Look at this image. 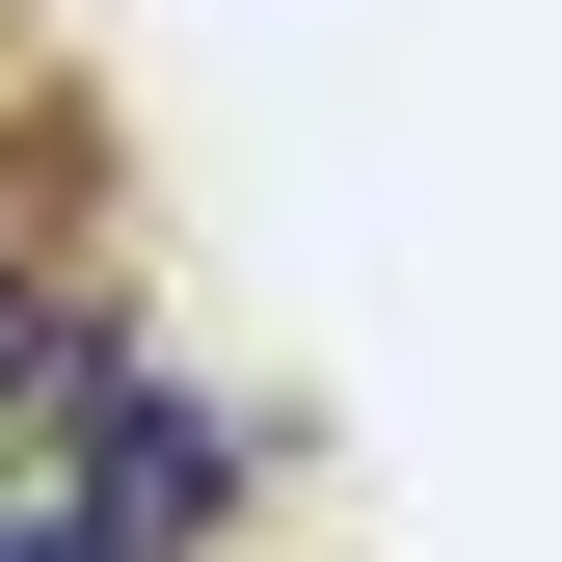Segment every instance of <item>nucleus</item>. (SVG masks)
Returning <instances> with one entry per match:
<instances>
[{
	"label": "nucleus",
	"instance_id": "obj_3",
	"mask_svg": "<svg viewBox=\"0 0 562 562\" xmlns=\"http://www.w3.org/2000/svg\"><path fill=\"white\" fill-rule=\"evenodd\" d=\"M0 562H108V536H81V509H54V482H0Z\"/></svg>",
	"mask_w": 562,
	"mask_h": 562
},
{
	"label": "nucleus",
	"instance_id": "obj_1",
	"mask_svg": "<svg viewBox=\"0 0 562 562\" xmlns=\"http://www.w3.org/2000/svg\"><path fill=\"white\" fill-rule=\"evenodd\" d=\"M54 509H81L108 562H188L241 509V402L161 375V348H81V402H54Z\"/></svg>",
	"mask_w": 562,
	"mask_h": 562
},
{
	"label": "nucleus",
	"instance_id": "obj_2",
	"mask_svg": "<svg viewBox=\"0 0 562 562\" xmlns=\"http://www.w3.org/2000/svg\"><path fill=\"white\" fill-rule=\"evenodd\" d=\"M81 268H54V241H0V429H54V402H81Z\"/></svg>",
	"mask_w": 562,
	"mask_h": 562
}]
</instances>
